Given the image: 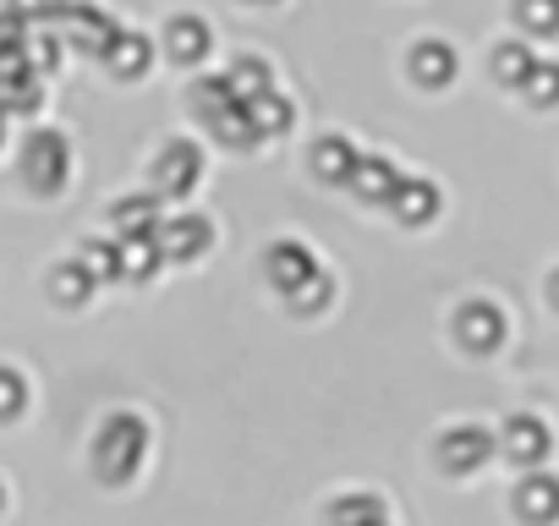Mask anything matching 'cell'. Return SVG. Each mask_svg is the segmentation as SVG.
I'll return each mask as SVG.
<instances>
[{"mask_svg":"<svg viewBox=\"0 0 559 526\" xmlns=\"http://www.w3.org/2000/svg\"><path fill=\"white\" fill-rule=\"evenodd\" d=\"M143 455H148V428H143V417H132V411L105 417V428L94 433V471L121 488V482L138 477Z\"/></svg>","mask_w":559,"mask_h":526,"instance_id":"obj_1","label":"cell"},{"mask_svg":"<svg viewBox=\"0 0 559 526\" xmlns=\"http://www.w3.org/2000/svg\"><path fill=\"white\" fill-rule=\"evenodd\" d=\"M67 176H72V148H67V138H61V132H34V138L23 143V181L50 198V192L67 187Z\"/></svg>","mask_w":559,"mask_h":526,"instance_id":"obj_2","label":"cell"},{"mask_svg":"<svg viewBox=\"0 0 559 526\" xmlns=\"http://www.w3.org/2000/svg\"><path fill=\"white\" fill-rule=\"evenodd\" d=\"M116 34H121V28H116L110 12H99V7H61V39H67L72 50L105 61V50L116 45Z\"/></svg>","mask_w":559,"mask_h":526,"instance_id":"obj_3","label":"cell"},{"mask_svg":"<svg viewBox=\"0 0 559 526\" xmlns=\"http://www.w3.org/2000/svg\"><path fill=\"white\" fill-rule=\"evenodd\" d=\"M198 170H203V154L192 148V143H165L159 154H154V192H165V198H187L192 187H198Z\"/></svg>","mask_w":559,"mask_h":526,"instance_id":"obj_4","label":"cell"},{"mask_svg":"<svg viewBox=\"0 0 559 526\" xmlns=\"http://www.w3.org/2000/svg\"><path fill=\"white\" fill-rule=\"evenodd\" d=\"M493 450H499V439H493L488 428L461 422V428H450V433L439 439V466H444V471H455V477H466V471H477Z\"/></svg>","mask_w":559,"mask_h":526,"instance_id":"obj_5","label":"cell"},{"mask_svg":"<svg viewBox=\"0 0 559 526\" xmlns=\"http://www.w3.org/2000/svg\"><path fill=\"white\" fill-rule=\"evenodd\" d=\"M263 275H269L274 291H286V297H292L302 280L319 275V258H313L302 241H274V247L263 252Z\"/></svg>","mask_w":559,"mask_h":526,"instance_id":"obj_6","label":"cell"},{"mask_svg":"<svg viewBox=\"0 0 559 526\" xmlns=\"http://www.w3.org/2000/svg\"><path fill=\"white\" fill-rule=\"evenodd\" d=\"M548 428L537 422V417H510L504 422V433H499V450L515 461V466H543L548 461Z\"/></svg>","mask_w":559,"mask_h":526,"instance_id":"obj_7","label":"cell"},{"mask_svg":"<svg viewBox=\"0 0 559 526\" xmlns=\"http://www.w3.org/2000/svg\"><path fill=\"white\" fill-rule=\"evenodd\" d=\"M159 252L165 258H198V252H209V241H214V230H209V219H198V214H181V219H159Z\"/></svg>","mask_w":559,"mask_h":526,"instance_id":"obj_8","label":"cell"},{"mask_svg":"<svg viewBox=\"0 0 559 526\" xmlns=\"http://www.w3.org/2000/svg\"><path fill=\"white\" fill-rule=\"evenodd\" d=\"M455 335H461V346H472V351H493V346L504 340V313H499L493 302H466L461 319H455Z\"/></svg>","mask_w":559,"mask_h":526,"instance_id":"obj_9","label":"cell"},{"mask_svg":"<svg viewBox=\"0 0 559 526\" xmlns=\"http://www.w3.org/2000/svg\"><path fill=\"white\" fill-rule=\"evenodd\" d=\"M515 510H521V521H532V526H548V521H559V477H548V471H532V477L515 488Z\"/></svg>","mask_w":559,"mask_h":526,"instance_id":"obj_10","label":"cell"},{"mask_svg":"<svg viewBox=\"0 0 559 526\" xmlns=\"http://www.w3.org/2000/svg\"><path fill=\"white\" fill-rule=\"evenodd\" d=\"M346 187H352L362 203H390V198H395V187H401V170H395L390 159H379V154H362Z\"/></svg>","mask_w":559,"mask_h":526,"instance_id":"obj_11","label":"cell"},{"mask_svg":"<svg viewBox=\"0 0 559 526\" xmlns=\"http://www.w3.org/2000/svg\"><path fill=\"white\" fill-rule=\"evenodd\" d=\"M110 225H116V241H127V236H154V230H159V203H154V192L110 203Z\"/></svg>","mask_w":559,"mask_h":526,"instance_id":"obj_12","label":"cell"},{"mask_svg":"<svg viewBox=\"0 0 559 526\" xmlns=\"http://www.w3.org/2000/svg\"><path fill=\"white\" fill-rule=\"evenodd\" d=\"M412 77L428 83V88H444V83L455 77V50H450L444 39H423V45H412Z\"/></svg>","mask_w":559,"mask_h":526,"instance_id":"obj_13","label":"cell"},{"mask_svg":"<svg viewBox=\"0 0 559 526\" xmlns=\"http://www.w3.org/2000/svg\"><path fill=\"white\" fill-rule=\"evenodd\" d=\"M357 143L352 138H319V148H313V176L319 181H352V170H357Z\"/></svg>","mask_w":559,"mask_h":526,"instance_id":"obj_14","label":"cell"},{"mask_svg":"<svg viewBox=\"0 0 559 526\" xmlns=\"http://www.w3.org/2000/svg\"><path fill=\"white\" fill-rule=\"evenodd\" d=\"M390 208H395L406 225H428V219L439 214V187H433V181H406V176H401Z\"/></svg>","mask_w":559,"mask_h":526,"instance_id":"obj_15","label":"cell"},{"mask_svg":"<svg viewBox=\"0 0 559 526\" xmlns=\"http://www.w3.org/2000/svg\"><path fill=\"white\" fill-rule=\"evenodd\" d=\"M94 275H88V263L83 258H72V263H56V275H50V297L61 302V308H83L88 297H94Z\"/></svg>","mask_w":559,"mask_h":526,"instance_id":"obj_16","label":"cell"},{"mask_svg":"<svg viewBox=\"0 0 559 526\" xmlns=\"http://www.w3.org/2000/svg\"><path fill=\"white\" fill-rule=\"evenodd\" d=\"M330 526H390V510L379 493H346L330 504Z\"/></svg>","mask_w":559,"mask_h":526,"instance_id":"obj_17","label":"cell"},{"mask_svg":"<svg viewBox=\"0 0 559 526\" xmlns=\"http://www.w3.org/2000/svg\"><path fill=\"white\" fill-rule=\"evenodd\" d=\"M209 23H198V17H176L170 28H165V50L176 56V61H203L209 56Z\"/></svg>","mask_w":559,"mask_h":526,"instance_id":"obj_18","label":"cell"},{"mask_svg":"<svg viewBox=\"0 0 559 526\" xmlns=\"http://www.w3.org/2000/svg\"><path fill=\"white\" fill-rule=\"evenodd\" d=\"M148 61H154V50H148L143 34H116V45L105 50V67H110L116 77H143Z\"/></svg>","mask_w":559,"mask_h":526,"instance_id":"obj_19","label":"cell"},{"mask_svg":"<svg viewBox=\"0 0 559 526\" xmlns=\"http://www.w3.org/2000/svg\"><path fill=\"white\" fill-rule=\"evenodd\" d=\"M241 110H247V121H252V132H258V138H274V132H286V127H292V105L280 99L274 88H269V94H258V99H247Z\"/></svg>","mask_w":559,"mask_h":526,"instance_id":"obj_20","label":"cell"},{"mask_svg":"<svg viewBox=\"0 0 559 526\" xmlns=\"http://www.w3.org/2000/svg\"><path fill=\"white\" fill-rule=\"evenodd\" d=\"M165 263V252H159V236H127L121 241V275H132V280H148L154 270Z\"/></svg>","mask_w":559,"mask_h":526,"instance_id":"obj_21","label":"cell"},{"mask_svg":"<svg viewBox=\"0 0 559 526\" xmlns=\"http://www.w3.org/2000/svg\"><path fill=\"white\" fill-rule=\"evenodd\" d=\"M241 99H236V88L225 83V77H203V83H192V110L203 116V121H219L225 110H236Z\"/></svg>","mask_w":559,"mask_h":526,"instance_id":"obj_22","label":"cell"},{"mask_svg":"<svg viewBox=\"0 0 559 526\" xmlns=\"http://www.w3.org/2000/svg\"><path fill=\"white\" fill-rule=\"evenodd\" d=\"M532 67H537V56H532L526 45H499V50H493V77H499V83H515V88H521Z\"/></svg>","mask_w":559,"mask_h":526,"instance_id":"obj_23","label":"cell"},{"mask_svg":"<svg viewBox=\"0 0 559 526\" xmlns=\"http://www.w3.org/2000/svg\"><path fill=\"white\" fill-rule=\"evenodd\" d=\"M225 83H230V88H236V99L247 105V99H258V94H269V67L247 56V61H236V67L225 72Z\"/></svg>","mask_w":559,"mask_h":526,"instance_id":"obj_24","label":"cell"},{"mask_svg":"<svg viewBox=\"0 0 559 526\" xmlns=\"http://www.w3.org/2000/svg\"><path fill=\"white\" fill-rule=\"evenodd\" d=\"M515 23L526 34H559V0H515Z\"/></svg>","mask_w":559,"mask_h":526,"instance_id":"obj_25","label":"cell"},{"mask_svg":"<svg viewBox=\"0 0 559 526\" xmlns=\"http://www.w3.org/2000/svg\"><path fill=\"white\" fill-rule=\"evenodd\" d=\"M521 94H526L532 105H559V61H537V67L526 72Z\"/></svg>","mask_w":559,"mask_h":526,"instance_id":"obj_26","label":"cell"},{"mask_svg":"<svg viewBox=\"0 0 559 526\" xmlns=\"http://www.w3.org/2000/svg\"><path fill=\"white\" fill-rule=\"evenodd\" d=\"M83 263H88L94 280H121V241H88Z\"/></svg>","mask_w":559,"mask_h":526,"instance_id":"obj_27","label":"cell"},{"mask_svg":"<svg viewBox=\"0 0 559 526\" xmlns=\"http://www.w3.org/2000/svg\"><path fill=\"white\" fill-rule=\"evenodd\" d=\"M23 411H28V379L0 368V422H17Z\"/></svg>","mask_w":559,"mask_h":526,"instance_id":"obj_28","label":"cell"},{"mask_svg":"<svg viewBox=\"0 0 559 526\" xmlns=\"http://www.w3.org/2000/svg\"><path fill=\"white\" fill-rule=\"evenodd\" d=\"M214 127V138L225 143V148H247V143H258V132H252V121H247V110L236 105V110H225L219 121H209Z\"/></svg>","mask_w":559,"mask_h":526,"instance_id":"obj_29","label":"cell"},{"mask_svg":"<svg viewBox=\"0 0 559 526\" xmlns=\"http://www.w3.org/2000/svg\"><path fill=\"white\" fill-rule=\"evenodd\" d=\"M286 302H292V313H319V308L330 302V275L319 270V275H313V280H302Z\"/></svg>","mask_w":559,"mask_h":526,"instance_id":"obj_30","label":"cell"},{"mask_svg":"<svg viewBox=\"0 0 559 526\" xmlns=\"http://www.w3.org/2000/svg\"><path fill=\"white\" fill-rule=\"evenodd\" d=\"M28 67H34V77H39V72H56V67H61V39H56V34L28 39Z\"/></svg>","mask_w":559,"mask_h":526,"instance_id":"obj_31","label":"cell"},{"mask_svg":"<svg viewBox=\"0 0 559 526\" xmlns=\"http://www.w3.org/2000/svg\"><path fill=\"white\" fill-rule=\"evenodd\" d=\"M28 45V28H23V17L7 7V12H0V56H7V50H23Z\"/></svg>","mask_w":559,"mask_h":526,"instance_id":"obj_32","label":"cell"},{"mask_svg":"<svg viewBox=\"0 0 559 526\" xmlns=\"http://www.w3.org/2000/svg\"><path fill=\"white\" fill-rule=\"evenodd\" d=\"M12 12L28 23V17H61V0H12Z\"/></svg>","mask_w":559,"mask_h":526,"instance_id":"obj_33","label":"cell"},{"mask_svg":"<svg viewBox=\"0 0 559 526\" xmlns=\"http://www.w3.org/2000/svg\"><path fill=\"white\" fill-rule=\"evenodd\" d=\"M548 302L559 308V270H554V280H548Z\"/></svg>","mask_w":559,"mask_h":526,"instance_id":"obj_34","label":"cell"},{"mask_svg":"<svg viewBox=\"0 0 559 526\" xmlns=\"http://www.w3.org/2000/svg\"><path fill=\"white\" fill-rule=\"evenodd\" d=\"M0 143H7V110H0Z\"/></svg>","mask_w":559,"mask_h":526,"instance_id":"obj_35","label":"cell"},{"mask_svg":"<svg viewBox=\"0 0 559 526\" xmlns=\"http://www.w3.org/2000/svg\"><path fill=\"white\" fill-rule=\"evenodd\" d=\"M0 510H7V488H0Z\"/></svg>","mask_w":559,"mask_h":526,"instance_id":"obj_36","label":"cell"},{"mask_svg":"<svg viewBox=\"0 0 559 526\" xmlns=\"http://www.w3.org/2000/svg\"><path fill=\"white\" fill-rule=\"evenodd\" d=\"M258 7H263V0H258Z\"/></svg>","mask_w":559,"mask_h":526,"instance_id":"obj_37","label":"cell"}]
</instances>
